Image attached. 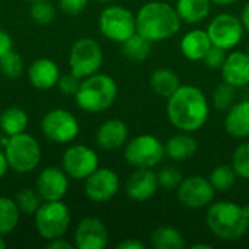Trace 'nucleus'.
Segmentation results:
<instances>
[{"instance_id": "nucleus-7", "label": "nucleus", "mask_w": 249, "mask_h": 249, "mask_svg": "<svg viewBox=\"0 0 249 249\" xmlns=\"http://www.w3.org/2000/svg\"><path fill=\"white\" fill-rule=\"evenodd\" d=\"M165 143L152 134H140L124 146L125 162L136 169H152L165 158Z\"/></svg>"}, {"instance_id": "nucleus-13", "label": "nucleus", "mask_w": 249, "mask_h": 249, "mask_svg": "<svg viewBox=\"0 0 249 249\" xmlns=\"http://www.w3.org/2000/svg\"><path fill=\"white\" fill-rule=\"evenodd\" d=\"M216 190L213 188L209 178L193 175L184 178L177 188L178 201L188 209H204L209 207L214 200Z\"/></svg>"}, {"instance_id": "nucleus-47", "label": "nucleus", "mask_w": 249, "mask_h": 249, "mask_svg": "<svg viewBox=\"0 0 249 249\" xmlns=\"http://www.w3.org/2000/svg\"><path fill=\"white\" fill-rule=\"evenodd\" d=\"M6 247H7V244H6V241H4L3 235H0V249H4Z\"/></svg>"}, {"instance_id": "nucleus-31", "label": "nucleus", "mask_w": 249, "mask_h": 249, "mask_svg": "<svg viewBox=\"0 0 249 249\" xmlns=\"http://www.w3.org/2000/svg\"><path fill=\"white\" fill-rule=\"evenodd\" d=\"M236 89L235 86L222 82L219 83L212 93V104L217 111H228L236 102Z\"/></svg>"}, {"instance_id": "nucleus-10", "label": "nucleus", "mask_w": 249, "mask_h": 249, "mask_svg": "<svg viewBox=\"0 0 249 249\" xmlns=\"http://www.w3.org/2000/svg\"><path fill=\"white\" fill-rule=\"evenodd\" d=\"M41 131L45 139L53 143L64 144L73 142L79 131L80 125L77 118L63 108H55L48 111L41 120Z\"/></svg>"}, {"instance_id": "nucleus-41", "label": "nucleus", "mask_w": 249, "mask_h": 249, "mask_svg": "<svg viewBox=\"0 0 249 249\" xmlns=\"http://www.w3.org/2000/svg\"><path fill=\"white\" fill-rule=\"evenodd\" d=\"M47 248L48 249H73L74 248V244H70L69 241L63 238H57V239H53V241H48L47 244Z\"/></svg>"}, {"instance_id": "nucleus-24", "label": "nucleus", "mask_w": 249, "mask_h": 249, "mask_svg": "<svg viewBox=\"0 0 249 249\" xmlns=\"http://www.w3.org/2000/svg\"><path fill=\"white\" fill-rule=\"evenodd\" d=\"M175 9L182 22L200 23L203 22L212 10V0H177Z\"/></svg>"}, {"instance_id": "nucleus-5", "label": "nucleus", "mask_w": 249, "mask_h": 249, "mask_svg": "<svg viewBox=\"0 0 249 249\" xmlns=\"http://www.w3.org/2000/svg\"><path fill=\"white\" fill-rule=\"evenodd\" d=\"M3 152L9 163V169L18 174H29L35 171L42 155L38 140L28 133L7 137Z\"/></svg>"}, {"instance_id": "nucleus-40", "label": "nucleus", "mask_w": 249, "mask_h": 249, "mask_svg": "<svg viewBox=\"0 0 249 249\" xmlns=\"http://www.w3.org/2000/svg\"><path fill=\"white\" fill-rule=\"evenodd\" d=\"M12 47H13L12 36H10L6 31L0 29V58H1L7 51H10Z\"/></svg>"}, {"instance_id": "nucleus-3", "label": "nucleus", "mask_w": 249, "mask_h": 249, "mask_svg": "<svg viewBox=\"0 0 249 249\" xmlns=\"http://www.w3.org/2000/svg\"><path fill=\"white\" fill-rule=\"evenodd\" d=\"M206 223L210 232L222 241H238L249 229L245 207L233 201L212 203L207 209Z\"/></svg>"}, {"instance_id": "nucleus-50", "label": "nucleus", "mask_w": 249, "mask_h": 249, "mask_svg": "<svg viewBox=\"0 0 249 249\" xmlns=\"http://www.w3.org/2000/svg\"><path fill=\"white\" fill-rule=\"evenodd\" d=\"M28 1H31V3H32V1H39V0H28Z\"/></svg>"}, {"instance_id": "nucleus-15", "label": "nucleus", "mask_w": 249, "mask_h": 249, "mask_svg": "<svg viewBox=\"0 0 249 249\" xmlns=\"http://www.w3.org/2000/svg\"><path fill=\"white\" fill-rule=\"evenodd\" d=\"M108 229L96 217H85L74 229L73 244L77 249H105L108 245Z\"/></svg>"}, {"instance_id": "nucleus-26", "label": "nucleus", "mask_w": 249, "mask_h": 249, "mask_svg": "<svg viewBox=\"0 0 249 249\" xmlns=\"http://www.w3.org/2000/svg\"><path fill=\"white\" fill-rule=\"evenodd\" d=\"M28 121V114L19 107H9L0 112V130L6 137L25 133Z\"/></svg>"}, {"instance_id": "nucleus-1", "label": "nucleus", "mask_w": 249, "mask_h": 249, "mask_svg": "<svg viewBox=\"0 0 249 249\" xmlns=\"http://www.w3.org/2000/svg\"><path fill=\"white\" fill-rule=\"evenodd\" d=\"M166 114L171 124L185 133L200 130L209 120L210 104L204 92L193 85H181L168 98Z\"/></svg>"}, {"instance_id": "nucleus-49", "label": "nucleus", "mask_w": 249, "mask_h": 249, "mask_svg": "<svg viewBox=\"0 0 249 249\" xmlns=\"http://www.w3.org/2000/svg\"><path fill=\"white\" fill-rule=\"evenodd\" d=\"M98 1H104V3H108V1H114V0H98Z\"/></svg>"}, {"instance_id": "nucleus-44", "label": "nucleus", "mask_w": 249, "mask_h": 249, "mask_svg": "<svg viewBox=\"0 0 249 249\" xmlns=\"http://www.w3.org/2000/svg\"><path fill=\"white\" fill-rule=\"evenodd\" d=\"M241 20L244 23V28L249 32V1L244 6L242 9V13H241Z\"/></svg>"}, {"instance_id": "nucleus-12", "label": "nucleus", "mask_w": 249, "mask_h": 249, "mask_svg": "<svg viewBox=\"0 0 249 249\" xmlns=\"http://www.w3.org/2000/svg\"><path fill=\"white\" fill-rule=\"evenodd\" d=\"M61 168L69 178L85 181L93 171L99 168V159L93 149L85 144H73L64 150Z\"/></svg>"}, {"instance_id": "nucleus-43", "label": "nucleus", "mask_w": 249, "mask_h": 249, "mask_svg": "<svg viewBox=\"0 0 249 249\" xmlns=\"http://www.w3.org/2000/svg\"><path fill=\"white\" fill-rule=\"evenodd\" d=\"M9 169V163H7V159H6V155L3 150H0V179L6 175Z\"/></svg>"}, {"instance_id": "nucleus-14", "label": "nucleus", "mask_w": 249, "mask_h": 249, "mask_svg": "<svg viewBox=\"0 0 249 249\" xmlns=\"http://www.w3.org/2000/svg\"><path fill=\"white\" fill-rule=\"evenodd\" d=\"M120 178L109 168H98L85 179V194L90 201L107 203L117 196Z\"/></svg>"}, {"instance_id": "nucleus-20", "label": "nucleus", "mask_w": 249, "mask_h": 249, "mask_svg": "<svg viewBox=\"0 0 249 249\" xmlns=\"http://www.w3.org/2000/svg\"><path fill=\"white\" fill-rule=\"evenodd\" d=\"M96 144L104 150H117L125 146L128 142V128L124 121L118 118H109L96 130Z\"/></svg>"}, {"instance_id": "nucleus-39", "label": "nucleus", "mask_w": 249, "mask_h": 249, "mask_svg": "<svg viewBox=\"0 0 249 249\" xmlns=\"http://www.w3.org/2000/svg\"><path fill=\"white\" fill-rule=\"evenodd\" d=\"M88 1L89 0H58V4L61 12L70 16H76L86 9Z\"/></svg>"}, {"instance_id": "nucleus-36", "label": "nucleus", "mask_w": 249, "mask_h": 249, "mask_svg": "<svg viewBox=\"0 0 249 249\" xmlns=\"http://www.w3.org/2000/svg\"><path fill=\"white\" fill-rule=\"evenodd\" d=\"M182 174L179 169H177L175 166H165L159 171L158 174V181L159 185L168 190H175L178 188V185L182 181Z\"/></svg>"}, {"instance_id": "nucleus-22", "label": "nucleus", "mask_w": 249, "mask_h": 249, "mask_svg": "<svg viewBox=\"0 0 249 249\" xmlns=\"http://www.w3.org/2000/svg\"><path fill=\"white\" fill-rule=\"evenodd\" d=\"M213 47L207 31L193 29L187 32L179 42L181 53L185 58L191 61H200L206 57L207 51Z\"/></svg>"}, {"instance_id": "nucleus-29", "label": "nucleus", "mask_w": 249, "mask_h": 249, "mask_svg": "<svg viewBox=\"0 0 249 249\" xmlns=\"http://www.w3.org/2000/svg\"><path fill=\"white\" fill-rule=\"evenodd\" d=\"M20 219V210L16 201L9 197H0V235L12 233Z\"/></svg>"}, {"instance_id": "nucleus-25", "label": "nucleus", "mask_w": 249, "mask_h": 249, "mask_svg": "<svg viewBox=\"0 0 249 249\" xmlns=\"http://www.w3.org/2000/svg\"><path fill=\"white\" fill-rule=\"evenodd\" d=\"M150 89L162 96V98H169L171 95H174L178 88L181 86V80L178 77V74L171 70V69H158L152 73L150 76Z\"/></svg>"}, {"instance_id": "nucleus-32", "label": "nucleus", "mask_w": 249, "mask_h": 249, "mask_svg": "<svg viewBox=\"0 0 249 249\" xmlns=\"http://www.w3.org/2000/svg\"><path fill=\"white\" fill-rule=\"evenodd\" d=\"M15 201H16V206L19 207L20 213H23V214H35L36 210L44 203L41 196L38 194V191L35 188H23V190H20L16 194Z\"/></svg>"}, {"instance_id": "nucleus-46", "label": "nucleus", "mask_w": 249, "mask_h": 249, "mask_svg": "<svg viewBox=\"0 0 249 249\" xmlns=\"http://www.w3.org/2000/svg\"><path fill=\"white\" fill-rule=\"evenodd\" d=\"M191 248L194 249H210L212 245H207V244H197V245H193Z\"/></svg>"}, {"instance_id": "nucleus-6", "label": "nucleus", "mask_w": 249, "mask_h": 249, "mask_svg": "<svg viewBox=\"0 0 249 249\" xmlns=\"http://www.w3.org/2000/svg\"><path fill=\"white\" fill-rule=\"evenodd\" d=\"M34 219L38 235L45 241L63 238L71 222L70 209L61 200L44 201L34 214Z\"/></svg>"}, {"instance_id": "nucleus-4", "label": "nucleus", "mask_w": 249, "mask_h": 249, "mask_svg": "<svg viewBox=\"0 0 249 249\" xmlns=\"http://www.w3.org/2000/svg\"><path fill=\"white\" fill-rule=\"evenodd\" d=\"M117 82L104 73H95L82 79L80 88L74 95L76 104L80 109L90 114H98L108 109L117 99Z\"/></svg>"}, {"instance_id": "nucleus-51", "label": "nucleus", "mask_w": 249, "mask_h": 249, "mask_svg": "<svg viewBox=\"0 0 249 249\" xmlns=\"http://www.w3.org/2000/svg\"><path fill=\"white\" fill-rule=\"evenodd\" d=\"M247 53H248V54H249V45H248V51H247Z\"/></svg>"}, {"instance_id": "nucleus-38", "label": "nucleus", "mask_w": 249, "mask_h": 249, "mask_svg": "<svg viewBox=\"0 0 249 249\" xmlns=\"http://www.w3.org/2000/svg\"><path fill=\"white\" fill-rule=\"evenodd\" d=\"M226 55H228V54H226V50L213 45V47L207 51V54H206V57L203 58V61L206 63V66H207L209 69L216 70V69H222L225 60H226Z\"/></svg>"}, {"instance_id": "nucleus-11", "label": "nucleus", "mask_w": 249, "mask_h": 249, "mask_svg": "<svg viewBox=\"0 0 249 249\" xmlns=\"http://www.w3.org/2000/svg\"><path fill=\"white\" fill-rule=\"evenodd\" d=\"M206 31L214 47H220L228 51L242 41L245 28L241 18L232 13H220L210 20Z\"/></svg>"}, {"instance_id": "nucleus-8", "label": "nucleus", "mask_w": 249, "mask_h": 249, "mask_svg": "<svg viewBox=\"0 0 249 249\" xmlns=\"http://www.w3.org/2000/svg\"><path fill=\"white\" fill-rule=\"evenodd\" d=\"M99 32L109 41L123 44L131 35L137 32L136 29V15L123 6L111 4L107 6L98 19Z\"/></svg>"}, {"instance_id": "nucleus-9", "label": "nucleus", "mask_w": 249, "mask_h": 249, "mask_svg": "<svg viewBox=\"0 0 249 249\" xmlns=\"http://www.w3.org/2000/svg\"><path fill=\"white\" fill-rule=\"evenodd\" d=\"M104 61V53L98 41L92 38L77 39L69 54L70 71L79 79H85L99 71Z\"/></svg>"}, {"instance_id": "nucleus-45", "label": "nucleus", "mask_w": 249, "mask_h": 249, "mask_svg": "<svg viewBox=\"0 0 249 249\" xmlns=\"http://www.w3.org/2000/svg\"><path fill=\"white\" fill-rule=\"evenodd\" d=\"M235 1H238V0H212V3H214L217 6H229V4H233Z\"/></svg>"}, {"instance_id": "nucleus-42", "label": "nucleus", "mask_w": 249, "mask_h": 249, "mask_svg": "<svg viewBox=\"0 0 249 249\" xmlns=\"http://www.w3.org/2000/svg\"><path fill=\"white\" fill-rule=\"evenodd\" d=\"M118 249H144V244L137 239H125L118 244Z\"/></svg>"}, {"instance_id": "nucleus-18", "label": "nucleus", "mask_w": 249, "mask_h": 249, "mask_svg": "<svg viewBox=\"0 0 249 249\" xmlns=\"http://www.w3.org/2000/svg\"><path fill=\"white\" fill-rule=\"evenodd\" d=\"M223 82L235 86L245 88L249 85V54L245 51H233L226 55L222 66Z\"/></svg>"}, {"instance_id": "nucleus-34", "label": "nucleus", "mask_w": 249, "mask_h": 249, "mask_svg": "<svg viewBox=\"0 0 249 249\" xmlns=\"http://www.w3.org/2000/svg\"><path fill=\"white\" fill-rule=\"evenodd\" d=\"M231 165L239 178L249 181V140L235 149Z\"/></svg>"}, {"instance_id": "nucleus-21", "label": "nucleus", "mask_w": 249, "mask_h": 249, "mask_svg": "<svg viewBox=\"0 0 249 249\" xmlns=\"http://www.w3.org/2000/svg\"><path fill=\"white\" fill-rule=\"evenodd\" d=\"M225 128L233 139H248L249 137V99L235 102L231 109H228L225 118Z\"/></svg>"}, {"instance_id": "nucleus-33", "label": "nucleus", "mask_w": 249, "mask_h": 249, "mask_svg": "<svg viewBox=\"0 0 249 249\" xmlns=\"http://www.w3.org/2000/svg\"><path fill=\"white\" fill-rule=\"evenodd\" d=\"M0 71L9 79L20 77V74L23 71V60H22L20 54L13 51V48L10 51H7L0 58Z\"/></svg>"}, {"instance_id": "nucleus-16", "label": "nucleus", "mask_w": 249, "mask_h": 249, "mask_svg": "<svg viewBox=\"0 0 249 249\" xmlns=\"http://www.w3.org/2000/svg\"><path fill=\"white\" fill-rule=\"evenodd\" d=\"M35 190L41 196L42 201L63 200L69 190V175L63 171V168L47 166L39 172Z\"/></svg>"}, {"instance_id": "nucleus-35", "label": "nucleus", "mask_w": 249, "mask_h": 249, "mask_svg": "<svg viewBox=\"0 0 249 249\" xmlns=\"http://www.w3.org/2000/svg\"><path fill=\"white\" fill-rule=\"evenodd\" d=\"M29 15L38 25H48L55 19V7L50 3V0L32 1Z\"/></svg>"}, {"instance_id": "nucleus-2", "label": "nucleus", "mask_w": 249, "mask_h": 249, "mask_svg": "<svg viewBox=\"0 0 249 249\" xmlns=\"http://www.w3.org/2000/svg\"><path fill=\"white\" fill-rule=\"evenodd\" d=\"M181 18L175 9L166 1H147L136 13L137 34L150 42H162L175 36L181 28Z\"/></svg>"}, {"instance_id": "nucleus-30", "label": "nucleus", "mask_w": 249, "mask_h": 249, "mask_svg": "<svg viewBox=\"0 0 249 249\" xmlns=\"http://www.w3.org/2000/svg\"><path fill=\"white\" fill-rule=\"evenodd\" d=\"M236 178H238V175L233 171L232 165H219L212 171L209 181L212 182V185L216 191L226 193L233 188Z\"/></svg>"}, {"instance_id": "nucleus-37", "label": "nucleus", "mask_w": 249, "mask_h": 249, "mask_svg": "<svg viewBox=\"0 0 249 249\" xmlns=\"http://www.w3.org/2000/svg\"><path fill=\"white\" fill-rule=\"evenodd\" d=\"M80 82H82V79H79L76 74H73L70 71L67 74H60V79L57 82V88L60 89L61 93H64L67 96H74L80 88Z\"/></svg>"}, {"instance_id": "nucleus-28", "label": "nucleus", "mask_w": 249, "mask_h": 249, "mask_svg": "<svg viewBox=\"0 0 249 249\" xmlns=\"http://www.w3.org/2000/svg\"><path fill=\"white\" fill-rule=\"evenodd\" d=\"M121 50L127 60L133 63H142L150 55L152 42L136 32L134 35H131L128 39H125L121 44Z\"/></svg>"}, {"instance_id": "nucleus-19", "label": "nucleus", "mask_w": 249, "mask_h": 249, "mask_svg": "<svg viewBox=\"0 0 249 249\" xmlns=\"http://www.w3.org/2000/svg\"><path fill=\"white\" fill-rule=\"evenodd\" d=\"M60 69L51 58H36L28 69V80L38 90H50L57 86Z\"/></svg>"}, {"instance_id": "nucleus-17", "label": "nucleus", "mask_w": 249, "mask_h": 249, "mask_svg": "<svg viewBox=\"0 0 249 249\" xmlns=\"http://www.w3.org/2000/svg\"><path fill=\"white\" fill-rule=\"evenodd\" d=\"M159 188L158 175L152 169H136L125 182V194L134 201L150 200Z\"/></svg>"}, {"instance_id": "nucleus-23", "label": "nucleus", "mask_w": 249, "mask_h": 249, "mask_svg": "<svg viewBox=\"0 0 249 249\" xmlns=\"http://www.w3.org/2000/svg\"><path fill=\"white\" fill-rule=\"evenodd\" d=\"M197 149H198L197 140L185 131H181L169 137L168 142L165 143V152L168 158L177 162H184L191 159L197 153Z\"/></svg>"}, {"instance_id": "nucleus-48", "label": "nucleus", "mask_w": 249, "mask_h": 249, "mask_svg": "<svg viewBox=\"0 0 249 249\" xmlns=\"http://www.w3.org/2000/svg\"><path fill=\"white\" fill-rule=\"evenodd\" d=\"M245 214H247V220H248V226H249V206H245Z\"/></svg>"}, {"instance_id": "nucleus-27", "label": "nucleus", "mask_w": 249, "mask_h": 249, "mask_svg": "<svg viewBox=\"0 0 249 249\" xmlns=\"http://www.w3.org/2000/svg\"><path fill=\"white\" fill-rule=\"evenodd\" d=\"M150 244L155 249H184L182 233L172 226H159L150 235Z\"/></svg>"}]
</instances>
